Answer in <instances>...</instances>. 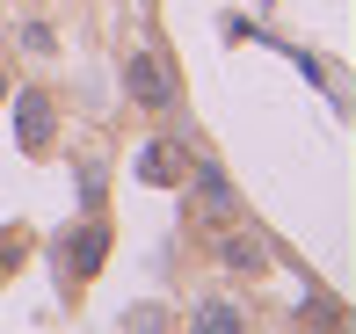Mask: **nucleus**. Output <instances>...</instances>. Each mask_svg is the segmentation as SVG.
Instances as JSON below:
<instances>
[{
    "mask_svg": "<svg viewBox=\"0 0 356 334\" xmlns=\"http://www.w3.org/2000/svg\"><path fill=\"white\" fill-rule=\"evenodd\" d=\"M124 94L131 109H175V73L153 51H124Z\"/></svg>",
    "mask_w": 356,
    "mask_h": 334,
    "instance_id": "obj_1",
    "label": "nucleus"
},
{
    "mask_svg": "<svg viewBox=\"0 0 356 334\" xmlns=\"http://www.w3.org/2000/svg\"><path fill=\"white\" fill-rule=\"evenodd\" d=\"M8 102H15V146H22V153H44L58 138V102L44 87H22V94H8Z\"/></svg>",
    "mask_w": 356,
    "mask_h": 334,
    "instance_id": "obj_2",
    "label": "nucleus"
},
{
    "mask_svg": "<svg viewBox=\"0 0 356 334\" xmlns=\"http://www.w3.org/2000/svg\"><path fill=\"white\" fill-rule=\"evenodd\" d=\"M211 262L225 269V276H269V240L262 233H240V226H218Z\"/></svg>",
    "mask_w": 356,
    "mask_h": 334,
    "instance_id": "obj_3",
    "label": "nucleus"
},
{
    "mask_svg": "<svg viewBox=\"0 0 356 334\" xmlns=\"http://www.w3.org/2000/svg\"><path fill=\"white\" fill-rule=\"evenodd\" d=\"M131 174L145 189H182V174H189V153L175 146V138H145V146L131 153Z\"/></svg>",
    "mask_w": 356,
    "mask_h": 334,
    "instance_id": "obj_4",
    "label": "nucleus"
},
{
    "mask_svg": "<svg viewBox=\"0 0 356 334\" xmlns=\"http://www.w3.org/2000/svg\"><path fill=\"white\" fill-rule=\"evenodd\" d=\"M102 254H109V226L88 218V226L66 233V262H58V276H66V283H88L95 269H102Z\"/></svg>",
    "mask_w": 356,
    "mask_h": 334,
    "instance_id": "obj_5",
    "label": "nucleus"
},
{
    "mask_svg": "<svg viewBox=\"0 0 356 334\" xmlns=\"http://www.w3.org/2000/svg\"><path fill=\"white\" fill-rule=\"evenodd\" d=\"M182 189H197L204 203L225 218V211H240V189H233V174H225L218 160H189V174H182Z\"/></svg>",
    "mask_w": 356,
    "mask_h": 334,
    "instance_id": "obj_6",
    "label": "nucleus"
},
{
    "mask_svg": "<svg viewBox=\"0 0 356 334\" xmlns=\"http://www.w3.org/2000/svg\"><path fill=\"white\" fill-rule=\"evenodd\" d=\"M189 327H248V312H240L233 298H197V312H189Z\"/></svg>",
    "mask_w": 356,
    "mask_h": 334,
    "instance_id": "obj_7",
    "label": "nucleus"
},
{
    "mask_svg": "<svg viewBox=\"0 0 356 334\" xmlns=\"http://www.w3.org/2000/svg\"><path fill=\"white\" fill-rule=\"evenodd\" d=\"M15 44H22L29 58H58V29H51V22H22V29H15Z\"/></svg>",
    "mask_w": 356,
    "mask_h": 334,
    "instance_id": "obj_8",
    "label": "nucleus"
},
{
    "mask_svg": "<svg viewBox=\"0 0 356 334\" xmlns=\"http://www.w3.org/2000/svg\"><path fill=\"white\" fill-rule=\"evenodd\" d=\"M0 102H8V73H0Z\"/></svg>",
    "mask_w": 356,
    "mask_h": 334,
    "instance_id": "obj_9",
    "label": "nucleus"
}]
</instances>
